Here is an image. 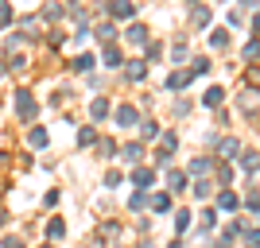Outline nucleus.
<instances>
[{
  "instance_id": "obj_1",
  "label": "nucleus",
  "mask_w": 260,
  "mask_h": 248,
  "mask_svg": "<svg viewBox=\"0 0 260 248\" xmlns=\"http://www.w3.org/2000/svg\"><path fill=\"white\" fill-rule=\"evenodd\" d=\"M12 109H16V120H20V124H31L35 113H39V105H35V97H31V89H16Z\"/></svg>"
},
{
  "instance_id": "obj_11",
  "label": "nucleus",
  "mask_w": 260,
  "mask_h": 248,
  "mask_svg": "<svg viewBox=\"0 0 260 248\" xmlns=\"http://www.w3.org/2000/svg\"><path fill=\"white\" fill-rule=\"evenodd\" d=\"M113 16H132V4L128 0H117V4H113Z\"/></svg>"
},
{
  "instance_id": "obj_18",
  "label": "nucleus",
  "mask_w": 260,
  "mask_h": 248,
  "mask_svg": "<svg viewBox=\"0 0 260 248\" xmlns=\"http://www.w3.org/2000/svg\"><path fill=\"white\" fill-rule=\"evenodd\" d=\"M8 225V209H4V205H0V229Z\"/></svg>"
},
{
  "instance_id": "obj_2",
  "label": "nucleus",
  "mask_w": 260,
  "mask_h": 248,
  "mask_svg": "<svg viewBox=\"0 0 260 248\" xmlns=\"http://www.w3.org/2000/svg\"><path fill=\"white\" fill-rule=\"evenodd\" d=\"M62 233H66V225L58 221V217H51V221H47V237H51V240H58Z\"/></svg>"
},
{
  "instance_id": "obj_9",
  "label": "nucleus",
  "mask_w": 260,
  "mask_h": 248,
  "mask_svg": "<svg viewBox=\"0 0 260 248\" xmlns=\"http://www.w3.org/2000/svg\"><path fill=\"white\" fill-rule=\"evenodd\" d=\"M105 66H120V51L117 47H105Z\"/></svg>"
},
{
  "instance_id": "obj_13",
  "label": "nucleus",
  "mask_w": 260,
  "mask_h": 248,
  "mask_svg": "<svg viewBox=\"0 0 260 248\" xmlns=\"http://www.w3.org/2000/svg\"><path fill=\"white\" fill-rule=\"evenodd\" d=\"M78 144H93V128H82V132H78Z\"/></svg>"
},
{
  "instance_id": "obj_6",
  "label": "nucleus",
  "mask_w": 260,
  "mask_h": 248,
  "mask_svg": "<svg viewBox=\"0 0 260 248\" xmlns=\"http://www.w3.org/2000/svg\"><path fill=\"white\" fill-rule=\"evenodd\" d=\"M186 82H190V74H171V78H167V86H171V89H183Z\"/></svg>"
},
{
  "instance_id": "obj_10",
  "label": "nucleus",
  "mask_w": 260,
  "mask_h": 248,
  "mask_svg": "<svg viewBox=\"0 0 260 248\" xmlns=\"http://www.w3.org/2000/svg\"><path fill=\"white\" fill-rule=\"evenodd\" d=\"M128 39H132V43H144L148 35H144V27H140V23H132V27H128Z\"/></svg>"
},
{
  "instance_id": "obj_17",
  "label": "nucleus",
  "mask_w": 260,
  "mask_h": 248,
  "mask_svg": "<svg viewBox=\"0 0 260 248\" xmlns=\"http://www.w3.org/2000/svg\"><path fill=\"white\" fill-rule=\"evenodd\" d=\"M245 244H249V248H260V233H256V229H252L249 237H245Z\"/></svg>"
},
{
  "instance_id": "obj_15",
  "label": "nucleus",
  "mask_w": 260,
  "mask_h": 248,
  "mask_svg": "<svg viewBox=\"0 0 260 248\" xmlns=\"http://www.w3.org/2000/svg\"><path fill=\"white\" fill-rule=\"evenodd\" d=\"M152 183V171H136V186H148Z\"/></svg>"
},
{
  "instance_id": "obj_12",
  "label": "nucleus",
  "mask_w": 260,
  "mask_h": 248,
  "mask_svg": "<svg viewBox=\"0 0 260 248\" xmlns=\"http://www.w3.org/2000/svg\"><path fill=\"white\" fill-rule=\"evenodd\" d=\"M0 248H23V240H20V237H12V233H8V237L0 240Z\"/></svg>"
},
{
  "instance_id": "obj_4",
  "label": "nucleus",
  "mask_w": 260,
  "mask_h": 248,
  "mask_svg": "<svg viewBox=\"0 0 260 248\" xmlns=\"http://www.w3.org/2000/svg\"><path fill=\"white\" fill-rule=\"evenodd\" d=\"M8 23H12V4L0 0V27H8Z\"/></svg>"
},
{
  "instance_id": "obj_7",
  "label": "nucleus",
  "mask_w": 260,
  "mask_h": 248,
  "mask_svg": "<svg viewBox=\"0 0 260 248\" xmlns=\"http://www.w3.org/2000/svg\"><path fill=\"white\" fill-rule=\"evenodd\" d=\"M89 113H93V120H105V113H109V101H93V109H89Z\"/></svg>"
},
{
  "instance_id": "obj_5",
  "label": "nucleus",
  "mask_w": 260,
  "mask_h": 248,
  "mask_svg": "<svg viewBox=\"0 0 260 248\" xmlns=\"http://www.w3.org/2000/svg\"><path fill=\"white\" fill-rule=\"evenodd\" d=\"M89 66H93V54H78L74 58V70H82V74H86Z\"/></svg>"
},
{
  "instance_id": "obj_16",
  "label": "nucleus",
  "mask_w": 260,
  "mask_h": 248,
  "mask_svg": "<svg viewBox=\"0 0 260 248\" xmlns=\"http://www.w3.org/2000/svg\"><path fill=\"white\" fill-rule=\"evenodd\" d=\"M221 205H225V209H237V194H221Z\"/></svg>"
},
{
  "instance_id": "obj_14",
  "label": "nucleus",
  "mask_w": 260,
  "mask_h": 248,
  "mask_svg": "<svg viewBox=\"0 0 260 248\" xmlns=\"http://www.w3.org/2000/svg\"><path fill=\"white\" fill-rule=\"evenodd\" d=\"M241 163H245V171H256V167H260V159H256V155H245Z\"/></svg>"
},
{
  "instance_id": "obj_19",
  "label": "nucleus",
  "mask_w": 260,
  "mask_h": 248,
  "mask_svg": "<svg viewBox=\"0 0 260 248\" xmlns=\"http://www.w3.org/2000/svg\"><path fill=\"white\" fill-rule=\"evenodd\" d=\"M43 248H47V244H43Z\"/></svg>"
},
{
  "instance_id": "obj_8",
  "label": "nucleus",
  "mask_w": 260,
  "mask_h": 248,
  "mask_svg": "<svg viewBox=\"0 0 260 248\" xmlns=\"http://www.w3.org/2000/svg\"><path fill=\"white\" fill-rule=\"evenodd\" d=\"M27 140H31V148H43V144H47V132H43V128H31V136H27Z\"/></svg>"
},
{
  "instance_id": "obj_3",
  "label": "nucleus",
  "mask_w": 260,
  "mask_h": 248,
  "mask_svg": "<svg viewBox=\"0 0 260 248\" xmlns=\"http://www.w3.org/2000/svg\"><path fill=\"white\" fill-rule=\"evenodd\" d=\"M117 120L124 124V128H128V124H136V109H132V105H124V109L117 113Z\"/></svg>"
}]
</instances>
